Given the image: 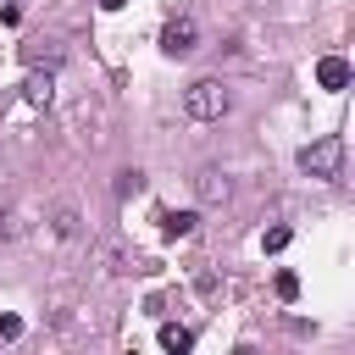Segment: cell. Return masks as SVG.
Instances as JSON below:
<instances>
[{"label":"cell","mask_w":355,"mask_h":355,"mask_svg":"<svg viewBox=\"0 0 355 355\" xmlns=\"http://www.w3.org/2000/svg\"><path fill=\"white\" fill-rule=\"evenodd\" d=\"M227 105H233V94H227L222 78H194V83L183 89V116H189V122H222Z\"/></svg>","instance_id":"1"},{"label":"cell","mask_w":355,"mask_h":355,"mask_svg":"<svg viewBox=\"0 0 355 355\" xmlns=\"http://www.w3.org/2000/svg\"><path fill=\"white\" fill-rule=\"evenodd\" d=\"M300 172L305 178H322V183H338L344 178V139L338 133H322V139H311V144H300Z\"/></svg>","instance_id":"2"},{"label":"cell","mask_w":355,"mask_h":355,"mask_svg":"<svg viewBox=\"0 0 355 355\" xmlns=\"http://www.w3.org/2000/svg\"><path fill=\"white\" fill-rule=\"evenodd\" d=\"M194 50H200V22H194V17H172V22L161 28V55L183 61V55H194Z\"/></svg>","instance_id":"3"},{"label":"cell","mask_w":355,"mask_h":355,"mask_svg":"<svg viewBox=\"0 0 355 355\" xmlns=\"http://www.w3.org/2000/svg\"><path fill=\"white\" fill-rule=\"evenodd\" d=\"M194 194H200V205H227L233 178H227L222 166H200V172H194Z\"/></svg>","instance_id":"4"},{"label":"cell","mask_w":355,"mask_h":355,"mask_svg":"<svg viewBox=\"0 0 355 355\" xmlns=\"http://www.w3.org/2000/svg\"><path fill=\"white\" fill-rule=\"evenodd\" d=\"M22 100H28L33 111H44V105L55 100V72H50V67H44V72L33 67V72H28V83H22Z\"/></svg>","instance_id":"5"},{"label":"cell","mask_w":355,"mask_h":355,"mask_svg":"<svg viewBox=\"0 0 355 355\" xmlns=\"http://www.w3.org/2000/svg\"><path fill=\"white\" fill-rule=\"evenodd\" d=\"M316 89H333V94L349 89V61L344 55H322L316 61Z\"/></svg>","instance_id":"6"},{"label":"cell","mask_w":355,"mask_h":355,"mask_svg":"<svg viewBox=\"0 0 355 355\" xmlns=\"http://www.w3.org/2000/svg\"><path fill=\"white\" fill-rule=\"evenodd\" d=\"M194 222H200L194 211H161V233H166V239H189Z\"/></svg>","instance_id":"7"},{"label":"cell","mask_w":355,"mask_h":355,"mask_svg":"<svg viewBox=\"0 0 355 355\" xmlns=\"http://www.w3.org/2000/svg\"><path fill=\"white\" fill-rule=\"evenodd\" d=\"M22 61H28V67H39V61H44V67H55V61H61V44L33 39V44H22Z\"/></svg>","instance_id":"8"},{"label":"cell","mask_w":355,"mask_h":355,"mask_svg":"<svg viewBox=\"0 0 355 355\" xmlns=\"http://www.w3.org/2000/svg\"><path fill=\"white\" fill-rule=\"evenodd\" d=\"M161 349H172V355L194 349V333H189V327H178V322H161Z\"/></svg>","instance_id":"9"},{"label":"cell","mask_w":355,"mask_h":355,"mask_svg":"<svg viewBox=\"0 0 355 355\" xmlns=\"http://www.w3.org/2000/svg\"><path fill=\"white\" fill-rule=\"evenodd\" d=\"M50 227H55V239H78V227H83V222H78V211H72V205H55Z\"/></svg>","instance_id":"10"},{"label":"cell","mask_w":355,"mask_h":355,"mask_svg":"<svg viewBox=\"0 0 355 355\" xmlns=\"http://www.w3.org/2000/svg\"><path fill=\"white\" fill-rule=\"evenodd\" d=\"M133 194H144V172H139V166L116 172V200H133Z\"/></svg>","instance_id":"11"},{"label":"cell","mask_w":355,"mask_h":355,"mask_svg":"<svg viewBox=\"0 0 355 355\" xmlns=\"http://www.w3.org/2000/svg\"><path fill=\"white\" fill-rule=\"evenodd\" d=\"M288 239H294V227H266V233H261V250L277 255V250H288Z\"/></svg>","instance_id":"12"},{"label":"cell","mask_w":355,"mask_h":355,"mask_svg":"<svg viewBox=\"0 0 355 355\" xmlns=\"http://www.w3.org/2000/svg\"><path fill=\"white\" fill-rule=\"evenodd\" d=\"M272 288H277V300H300V277H294V272H277Z\"/></svg>","instance_id":"13"},{"label":"cell","mask_w":355,"mask_h":355,"mask_svg":"<svg viewBox=\"0 0 355 355\" xmlns=\"http://www.w3.org/2000/svg\"><path fill=\"white\" fill-rule=\"evenodd\" d=\"M17 338H22V316L6 311V316H0V344H17Z\"/></svg>","instance_id":"14"},{"label":"cell","mask_w":355,"mask_h":355,"mask_svg":"<svg viewBox=\"0 0 355 355\" xmlns=\"http://www.w3.org/2000/svg\"><path fill=\"white\" fill-rule=\"evenodd\" d=\"M0 22L17 28V22H22V0H0Z\"/></svg>","instance_id":"15"},{"label":"cell","mask_w":355,"mask_h":355,"mask_svg":"<svg viewBox=\"0 0 355 355\" xmlns=\"http://www.w3.org/2000/svg\"><path fill=\"white\" fill-rule=\"evenodd\" d=\"M17 233H22V222H17L11 211H0V239H17Z\"/></svg>","instance_id":"16"},{"label":"cell","mask_w":355,"mask_h":355,"mask_svg":"<svg viewBox=\"0 0 355 355\" xmlns=\"http://www.w3.org/2000/svg\"><path fill=\"white\" fill-rule=\"evenodd\" d=\"M122 6H128V0H100V11H122Z\"/></svg>","instance_id":"17"}]
</instances>
